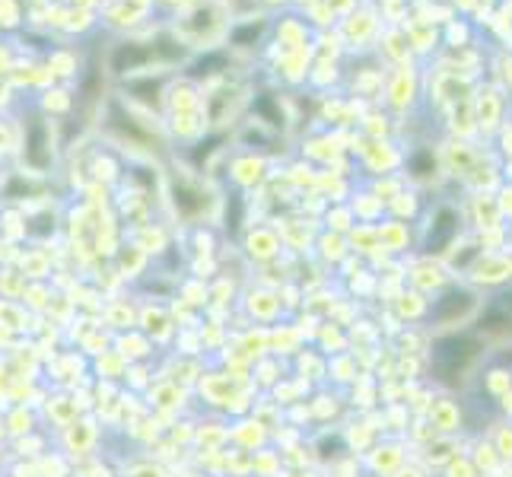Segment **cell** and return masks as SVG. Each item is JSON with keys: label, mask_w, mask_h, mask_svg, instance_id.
<instances>
[{"label": "cell", "mask_w": 512, "mask_h": 477, "mask_svg": "<svg viewBox=\"0 0 512 477\" xmlns=\"http://www.w3.org/2000/svg\"><path fill=\"white\" fill-rule=\"evenodd\" d=\"M478 357V341L468 338V334H452V338H443L433 350V363L436 373L443 379H455L462 376L468 363Z\"/></svg>", "instance_id": "1"}, {"label": "cell", "mask_w": 512, "mask_h": 477, "mask_svg": "<svg viewBox=\"0 0 512 477\" xmlns=\"http://www.w3.org/2000/svg\"><path fill=\"white\" fill-rule=\"evenodd\" d=\"M156 61V51L153 45H144V42H118L112 58H109V67L112 74H134V70H144Z\"/></svg>", "instance_id": "2"}, {"label": "cell", "mask_w": 512, "mask_h": 477, "mask_svg": "<svg viewBox=\"0 0 512 477\" xmlns=\"http://www.w3.org/2000/svg\"><path fill=\"white\" fill-rule=\"evenodd\" d=\"M458 233V214L452 207H443L436 214V223H433V233H430V252H443L446 245L452 242V236Z\"/></svg>", "instance_id": "3"}, {"label": "cell", "mask_w": 512, "mask_h": 477, "mask_svg": "<svg viewBox=\"0 0 512 477\" xmlns=\"http://www.w3.org/2000/svg\"><path fill=\"white\" fill-rule=\"evenodd\" d=\"M484 328L487 331H506V334H512V293L500 296L497 303L487 309Z\"/></svg>", "instance_id": "4"}, {"label": "cell", "mask_w": 512, "mask_h": 477, "mask_svg": "<svg viewBox=\"0 0 512 477\" xmlns=\"http://www.w3.org/2000/svg\"><path fill=\"white\" fill-rule=\"evenodd\" d=\"M226 64H229L226 51H207V55H201L198 61H191L185 70L191 77H214V74H220V70H226Z\"/></svg>", "instance_id": "5"}, {"label": "cell", "mask_w": 512, "mask_h": 477, "mask_svg": "<svg viewBox=\"0 0 512 477\" xmlns=\"http://www.w3.org/2000/svg\"><path fill=\"white\" fill-rule=\"evenodd\" d=\"M471 303H474L471 293H465V290H452V293L443 299V303L436 306V315H439V318H446V322H449V318H455V315H465V312L471 309Z\"/></svg>", "instance_id": "6"}]
</instances>
